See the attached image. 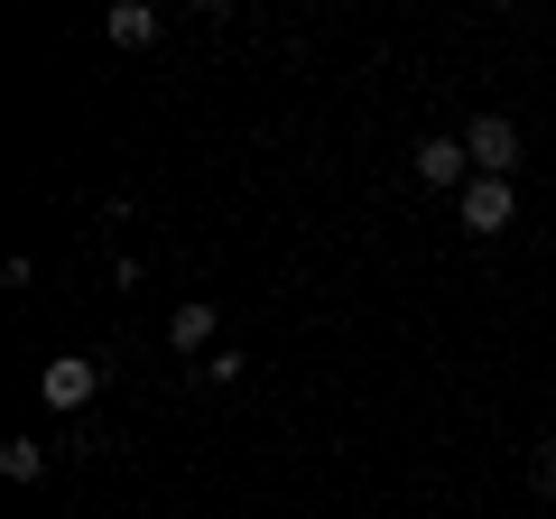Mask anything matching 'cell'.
<instances>
[{"mask_svg": "<svg viewBox=\"0 0 556 519\" xmlns=\"http://www.w3.org/2000/svg\"><path fill=\"white\" fill-rule=\"evenodd\" d=\"M241 371H251V353H232V343H223V353H214V362H204V371H195V380H204V390H232V380H241Z\"/></svg>", "mask_w": 556, "mask_h": 519, "instance_id": "obj_8", "label": "cell"}, {"mask_svg": "<svg viewBox=\"0 0 556 519\" xmlns=\"http://www.w3.org/2000/svg\"><path fill=\"white\" fill-rule=\"evenodd\" d=\"M464 149H473V177H510L519 167V121H501V112L464 121Z\"/></svg>", "mask_w": 556, "mask_h": 519, "instance_id": "obj_3", "label": "cell"}, {"mask_svg": "<svg viewBox=\"0 0 556 519\" xmlns=\"http://www.w3.org/2000/svg\"><path fill=\"white\" fill-rule=\"evenodd\" d=\"M529 482H538V492H556V436H547V445L529 455Z\"/></svg>", "mask_w": 556, "mask_h": 519, "instance_id": "obj_9", "label": "cell"}, {"mask_svg": "<svg viewBox=\"0 0 556 519\" xmlns=\"http://www.w3.org/2000/svg\"><path fill=\"white\" fill-rule=\"evenodd\" d=\"M102 38L112 47H149L159 38V10H149V0H112V10H102Z\"/></svg>", "mask_w": 556, "mask_h": 519, "instance_id": "obj_6", "label": "cell"}, {"mask_svg": "<svg viewBox=\"0 0 556 519\" xmlns=\"http://www.w3.org/2000/svg\"><path fill=\"white\" fill-rule=\"evenodd\" d=\"M0 473H10V482H38L47 473V445L38 436H10V445H0Z\"/></svg>", "mask_w": 556, "mask_h": 519, "instance_id": "obj_7", "label": "cell"}, {"mask_svg": "<svg viewBox=\"0 0 556 519\" xmlns=\"http://www.w3.org/2000/svg\"><path fill=\"white\" fill-rule=\"evenodd\" d=\"M93 390H102V362H84V353H56L38 371V400L56 408V418H75V408H93Z\"/></svg>", "mask_w": 556, "mask_h": 519, "instance_id": "obj_2", "label": "cell"}, {"mask_svg": "<svg viewBox=\"0 0 556 519\" xmlns=\"http://www.w3.org/2000/svg\"><path fill=\"white\" fill-rule=\"evenodd\" d=\"M455 223H464V232H473V241L510 232V223H519V195H510V177H473V186H464V195H455Z\"/></svg>", "mask_w": 556, "mask_h": 519, "instance_id": "obj_1", "label": "cell"}, {"mask_svg": "<svg viewBox=\"0 0 556 519\" xmlns=\"http://www.w3.org/2000/svg\"><path fill=\"white\" fill-rule=\"evenodd\" d=\"M214 334H223V306L214 298H186L177 316H167V343H177V353H204Z\"/></svg>", "mask_w": 556, "mask_h": 519, "instance_id": "obj_5", "label": "cell"}, {"mask_svg": "<svg viewBox=\"0 0 556 519\" xmlns=\"http://www.w3.org/2000/svg\"><path fill=\"white\" fill-rule=\"evenodd\" d=\"M417 177L437 186V195H464L473 186V149L464 140H417Z\"/></svg>", "mask_w": 556, "mask_h": 519, "instance_id": "obj_4", "label": "cell"}]
</instances>
